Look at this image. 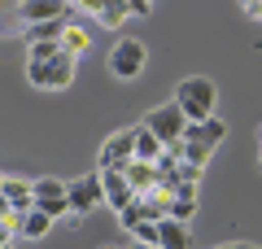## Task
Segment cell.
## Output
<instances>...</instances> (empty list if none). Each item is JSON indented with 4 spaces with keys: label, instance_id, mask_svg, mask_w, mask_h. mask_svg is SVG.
<instances>
[{
    "label": "cell",
    "instance_id": "cell-27",
    "mask_svg": "<svg viewBox=\"0 0 262 249\" xmlns=\"http://www.w3.org/2000/svg\"><path fill=\"white\" fill-rule=\"evenodd\" d=\"M258 166H262V127H258Z\"/></svg>",
    "mask_w": 262,
    "mask_h": 249
},
{
    "label": "cell",
    "instance_id": "cell-16",
    "mask_svg": "<svg viewBox=\"0 0 262 249\" xmlns=\"http://www.w3.org/2000/svg\"><path fill=\"white\" fill-rule=\"evenodd\" d=\"M188 223H175V219H162L158 223V249H188Z\"/></svg>",
    "mask_w": 262,
    "mask_h": 249
},
{
    "label": "cell",
    "instance_id": "cell-8",
    "mask_svg": "<svg viewBox=\"0 0 262 249\" xmlns=\"http://www.w3.org/2000/svg\"><path fill=\"white\" fill-rule=\"evenodd\" d=\"M18 18L31 27H39V22H61V18H75V5H57V0H22L18 5Z\"/></svg>",
    "mask_w": 262,
    "mask_h": 249
},
{
    "label": "cell",
    "instance_id": "cell-17",
    "mask_svg": "<svg viewBox=\"0 0 262 249\" xmlns=\"http://www.w3.org/2000/svg\"><path fill=\"white\" fill-rule=\"evenodd\" d=\"M48 232H53V219H48L44 210H31V214L18 219V236H27V240H44Z\"/></svg>",
    "mask_w": 262,
    "mask_h": 249
},
{
    "label": "cell",
    "instance_id": "cell-5",
    "mask_svg": "<svg viewBox=\"0 0 262 249\" xmlns=\"http://www.w3.org/2000/svg\"><path fill=\"white\" fill-rule=\"evenodd\" d=\"M66 197H70V214H88V210H96V205H105V179H101V171L70 179V184H66Z\"/></svg>",
    "mask_w": 262,
    "mask_h": 249
},
{
    "label": "cell",
    "instance_id": "cell-15",
    "mask_svg": "<svg viewBox=\"0 0 262 249\" xmlns=\"http://www.w3.org/2000/svg\"><path fill=\"white\" fill-rule=\"evenodd\" d=\"M122 175L131 179V188H136V197H144L149 188H158L162 184V175H158V166H149V162H131Z\"/></svg>",
    "mask_w": 262,
    "mask_h": 249
},
{
    "label": "cell",
    "instance_id": "cell-23",
    "mask_svg": "<svg viewBox=\"0 0 262 249\" xmlns=\"http://www.w3.org/2000/svg\"><path fill=\"white\" fill-rule=\"evenodd\" d=\"M245 18H258L262 22V0H249V5H245Z\"/></svg>",
    "mask_w": 262,
    "mask_h": 249
},
{
    "label": "cell",
    "instance_id": "cell-1",
    "mask_svg": "<svg viewBox=\"0 0 262 249\" xmlns=\"http://www.w3.org/2000/svg\"><path fill=\"white\" fill-rule=\"evenodd\" d=\"M170 101L184 110L188 127H192V122H210V118H214L219 88H214V79H206V74H188V79L175 83V96H170Z\"/></svg>",
    "mask_w": 262,
    "mask_h": 249
},
{
    "label": "cell",
    "instance_id": "cell-14",
    "mask_svg": "<svg viewBox=\"0 0 262 249\" xmlns=\"http://www.w3.org/2000/svg\"><path fill=\"white\" fill-rule=\"evenodd\" d=\"M70 22H75V18H61V22H39V27H31L22 39H27V48H35V44H61V39H66V31H70Z\"/></svg>",
    "mask_w": 262,
    "mask_h": 249
},
{
    "label": "cell",
    "instance_id": "cell-26",
    "mask_svg": "<svg viewBox=\"0 0 262 249\" xmlns=\"http://www.w3.org/2000/svg\"><path fill=\"white\" fill-rule=\"evenodd\" d=\"M122 249H153V245H140V240H131V245H122Z\"/></svg>",
    "mask_w": 262,
    "mask_h": 249
},
{
    "label": "cell",
    "instance_id": "cell-29",
    "mask_svg": "<svg viewBox=\"0 0 262 249\" xmlns=\"http://www.w3.org/2000/svg\"><path fill=\"white\" fill-rule=\"evenodd\" d=\"M0 184H5V175H0Z\"/></svg>",
    "mask_w": 262,
    "mask_h": 249
},
{
    "label": "cell",
    "instance_id": "cell-3",
    "mask_svg": "<svg viewBox=\"0 0 262 249\" xmlns=\"http://www.w3.org/2000/svg\"><path fill=\"white\" fill-rule=\"evenodd\" d=\"M140 122L162 140V144H166V153H170V149H179V144H184V136H188V118H184V110H179L175 101H166V105H158V110H149Z\"/></svg>",
    "mask_w": 262,
    "mask_h": 249
},
{
    "label": "cell",
    "instance_id": "cell-18",
    "mask_svg": "<svg viewBox=\"0 0 262 249\" xmlns=\"http://www.w3.org/2000/svg\"><path fill=\"white\" fill-rule=\"evenodd\" d=\"M61 48H66V53H70V57H75V61H79V57H83L88 48H92V31H88L83 22H70V31H66Z\"/></svg>",
    "mask_w": 262,
    "mask_h": 249
},
{
    "label": "cell",
    "instance_id": "cell-25",
    "mask_svg": "<svg viewBox=\"0 0 262 249\" xmlns=\"http://www.w3.org/2000/svg\"><path fill=\"white\" fill-rule=\"evenodd\" d=\"M219 249H258V245H249V240H227V245H219Z\"/></svg>",
    "mask_w": 262,
    "mask_h": 249
},
{
    "label": "cell",
    "instance_id": "cell-6",
    "mask_svg": "<svg viewBox=\"0 0 262 249\" xmlns=\"http://www.w3.org/2000/svg\"><path fill=\"white\" fill-rule=\"evenodd\" d=\"M35 210H44L48 219H70V197H66V179L39 175L35 179Z\"/></svg>",
    "mask_w": 262,
    "mask_h": 249
},
{
    "label": "cell",
    "instance_id": "cell-20",
    "mask_svg": "<svg viewBox=\"0 0 262 249\" xmlns=\"http://www.w3.org/2000/svg\"><path fill=\"white\" fill-rule=\"evenodd\" d=\"M66 48L61 44H35V48H27V61H57Z\"/></svg>",
    "mask_w": 262,
    "mask_h": 249
},
{
    "label": "cell",
    "instance_id": "cell-12",
    "mask_svg": "<svg viewBox=\"0 0 262 249\" xmlns=\"http://www.w3.org/2000/svg\"><path fill=\"white\" fill-rule=\"evenodd\" d=\"M184 140H188V144H196V149H206V153H214V149L227 140V127H223L219 118H210V122H192Z\"/></svg>",
    "mask_w": 262,
    "mask_h": 249
},
{
    "label": "cell",
    "instance_id": "cell-9",
    "mask_svg": "<svg viewBox=\"0 0 262 249\" xmlns=\"http://www.w3.org/2000/svg\"><path fill=\"white\" fill-rule=\"evenodd\" d=\"M75 13H92L105 31H114V27H122V22L131 18V0H105V5L101 0H79Z\"/></svg>",
    "mask_w": 262,
    "mask_h": 249
},
{
    "label": "cell",
    "instance_id": "cell-13",
    "mask_svg": "<svg viewBox=\"0 0 262 249\" xmlns=\"http://www.w3.org/2000/svg\"><path fill=\"white\" fill-rule=\"evenodd\" d=\"M162 157H166V144H162V140H158V136H153V131L140 122V127H136V162H149V166H158Z\"/></svg>",
    "mask_w": 262,
    "mask_h": 249
},
{
    "label": "cell",
    "instance_id": "cell-21",
    "mask_svg": "<svg viewBox=\"0 0 262 249\" xmlns=\"http://www.w3.org/2000/svg\"><path fill=\"white\" fill-rule=\"evenodd\" d=\"M131 240H140V245H153V249H158V223H140Z\"/></svg>",
    "mask_w": 262,
    "mask_h": 249
},
{
    "label": "cell",
    "instance_id": "cell-24",
    "mask_svg": "<svg viewBox=\"0 0 262 249\" xmlns=\"http://www.w3.org/2000/svg\"><path fill=\"white\" fill-rule=\"evenodd\" d=\"M13 236H18L13 227H0V249H9V245H13Z\"/></svg>",
    "mask_w": 262,
    "mask_h": 249
},
{
    "label": "cell",
    "instance_id": "cell-19",
    "mask_svg": "<svg viewBox=\"0 0 262 249\" xmlns=\"http://www.w3.org/2000/svg\"><path fill=\"white\" fill-rule=\"evenodd\" d=\"M0 35H27V22L18 18V5L0 13Z\"/></svg>",
    "mask_w": 262,
    "mask_h": 249
},
{
    "label": "cell",
    "instance_id": "cell-10",
    "mask_svg": "<svg viewBox=\"0 0 262 249\" xmlns=\"http://www.w3.org/2000/svg\"><path fill=\"white\" fill-rule=\"evenodd\" d=\"M105 179V205H110L114 214H122L127 205H136V188H131V179L122 175V171H101Z\"/></svg>",
    "mask_w": 262,
    "mask_h": 249
},
{
    "label": "cell",
    "instance_id": "cell-22",
    "mask_svg": "<svg viewBox=\"0 0 262 249\" xmlns=\"http://www.w3.org/2000/svg\"><path fill=\"white\" fill-rule=\"evenodd\" d=\"M149 13H153L149 0H131V18H149Z\"/></svg>",
    "mask_w": 262,
    "mask_h": 249
},
{
    "label": "cell",
    "instance_id": "cell-7",
    "mask_svg": "<svg viewBox=\"0 0 262 249\" xmlns=\"http://www.w3.org/2000/svg\"><path fill=\"white\" fill-rule=\"evenodd\" d=\"M144 61H149V53H144L140 39H118V44L110 48V70L118 74V79H140Z\"/></svg>",
    "mask_w": 262,
    "mask_h": 249
},
{
    "label": "cell",
    "instance_id": "cell-2",
    "mask_svg": "<svg viewBox=\"0 0 262 249\" xmlns=\"http://www.w3.org/2000/svg\"><path fill=\"white\" fill-rule=\"evenodd\" d=\"M27 83L39 92H66L75 83V57L61 53L57 61H27Z\"/></svg>",
    "mask_w": 262,
    "mask_h": 249
},
{
    "label": "cell",
    "instance_id": "cell-11",
    "mask_svg": "<svg viewBox=\"0 0 262 249\" xmlns=\"http://www.w3.org/2000/svg\"><path fill=\"white\" fill-rule=\"evenodd\" d=\"M0 193H5V201H9V205H13L18 214H31V210H35V179H22V175H5Z\"/></svg>",
    "mask_w": 262,
    "mask_h": 249
},
{
    "label": "cell",
    "instance_id": "cell-28",
    "mask_svg": "<svg viewBox=\"0 0 262 249\" xmlns=\"http://www.w3.org/2000/svg\"><path fill=\"white\" fill-rule=\"evenodd\" d=\"M101 249H118V245H101Z\"/></svg>",
    "mask_w": 262,
    "mask_h": 249
},
{
    "label": "cell",
    "instance_id": "cell-4",
    "mask_svg": "<svg viewBox=\"0 0 262 249\" xmlns=\"http://www.w3.org/2000/svg\"><path fill=\"white\" fill-rule=\"evenodd\" d=\"M131 162H136V127H122V131H114V136L101 144L96 171H127Z\"/></svg>",
    "mask_w": 262,
    "mask_h": 249
},
{
    "label": "cell",
    "instance_id": "cell-30",
    "mask_svg": "<svg viewBox=\"0 0 262 249\" xmlns=\"http://www.w3.org/2000/svg\"><path fill=\"white\" fill-rule=\"evenodd\" d=\"M9 249H13V245H9Z\"/></svg>",
    "mask_w": 262,
    "mask_h": 249
}]
</instances>
